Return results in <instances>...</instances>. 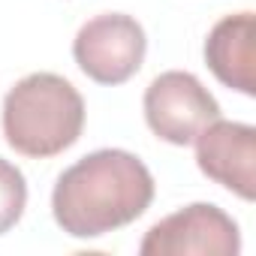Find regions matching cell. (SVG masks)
<instances>
[{"label": "cell", "mask_w": 256, "mask_h": 256, "mask_svg": "<svg viewBox=\"0 0 256 256\" xmlns=\"http://www.w3.org/2000/svg\"><path fill=\"white\" fill-rule=\"evenodd\" d=\"M154 199L148 166L130 151H94L70 166L52 193L58 226L72 238H100L139 220Z\"/></svg>", "instance_id": "1"}, {"label": "cell", "mask_w": 256, "mask_h": 256, "mask_svg": "<svg viewBox=\"0 0 256 256\" xmlns=\"http://www.w3.org/2000/svg\"><path fill=\"white\" fill-rule=\"evenodd\" d=\"M84 126L82 94L54 72L16 82L4 100V136L22 157L46 160L72 148Z\"/></svg>", "instance_id": "2"}, {"label": "cell", "mask_w": 256, "mask_h": 256, "mask_svg": "<svg viewBox=\"0 0 256 256\" xmlns=\"http://www.w3.org/2000/svg\"><path fill=\"white\" fill-rule=\"evenodd\" d=\"M145 30L124 12H106L82 24L72 42L78 70L96 84H124L145 60Z\"/></svg>", "instance_id": "3"}, {"label": "cell", "mask_w": 256, "mask_h": 256, "mask_svg": "<svg viewBox=\"0 0 256 256\" xmlns=\"http://www.w3.org/2000/svg\"><path fill=\"white\" fill-rule=\"evenodd\" d=\"M217 118V100L190 72H163L145 90V120L154 136L169 145H193L196 136Z\"/></svg>", "instance_id": "4"}, {"label": "cell", "mask_w": 256, "mask_h": 256, "mask_svg": "<svg viewBox=\"0 0 256 256\" xmlns=\"http://www.w3.org/2000/svg\"><path fill=\"white\" fill-rule=\"evenodd\" d=\"M241 235L235 220L217 205H187L154 223L142 241V256H235Z\"/></svg>", "instance_id": "5"}, {"label": "cell", "mask_w": 256, "mask_h": 256, "mask_svg": "<svg viewBox=\"0 0 256 256\" xmlns=\"http://www.w3.org/2000/svg\"><path fill=\"white\" fill-rule=\"evenodd\" d=\"M199 169L241 199L256 196V130L238 120H211L196 136Z\"/></svg>", "instance_id": "6"}, {"label": "cell", "mask_w": 256, "mask_h": 256, "mask_svg": "<svg viewBox=\"0 0 256 256\" xmlns=\"http://www.w3.org/2000/svg\"><path fill=\"white\" fill-rule=\"evenodd\" d=\"M253 36L256 18L253 12L226 16L214 24L205 40V60L211 72L232 90L253 96L256 94V64H253Z\"/></svg>", "instance_id": "7"}, {"label": "cell", "mask_w": 256, "mask_h": 256, "mask_svg": "<svg viewBox=\"0 0 256 256\" xmlns=\"http://www.w3.org/2000/svg\"><path fill=\"white\" fill-rule=\"evenodd\" d=\"M24 205H28V184H24V175L0 157V235L10 232L22 214H24Z\"/></svg>", "instance_id": "8"}]
</instances>
